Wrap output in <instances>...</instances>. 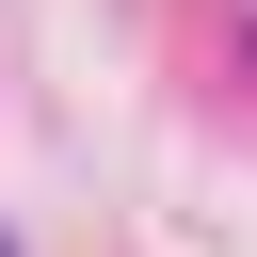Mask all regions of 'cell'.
Returning <instances> with one entry per match:
<instances>
[{
	"label": "cell",
	"instance_id": "obj_1",
	"mask_svg": "<svg viewBox=\"0 0 257 257\" xmlns=\"http://www.w3.org/2000/svg\"><path fill=\"white\" fill-rule=\"evenodd\" d=\"M0 257H16V241H0Z\"/></svg>",
	"mask_w": 257,
	"mask_h": 257
}]
</instances>
